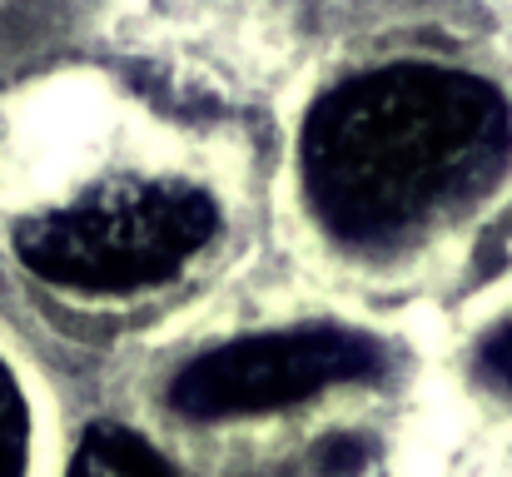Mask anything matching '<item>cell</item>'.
<instances>
[{
	"label": "cell",
	"mask_w": 512,
	"mask_h": 477,
	"mask_svg": "<svg viewBox=\"0 0 512 477\" xmlns=\"http://www.w3.org/2000/svg\"><path fill=\"white\" fill-rule=\"evenodd\" d=\"M25 448H30V418H25V398L10 378V368L0 363V477L25 473Z\"/></svg>",
	"instance_id": "obj_5"
},
{
	"label": "cell",
	"mask_w": 512,
	"mask_h": 477,
	"mask_svg": "<svg viewBox=\"0 0 512 477\" xmlns=\"http://www.w3.org/2000/svg\"><path fill=\"white\" fill-rule=\"evenodd\" d=\"M512 150V115L488 80L388 65L334 85L304 125V194L353 249H388L488 189Z\"/></svg>",
	"instance_id": "obj_1"
},
{
	"label": "cell",
	"mask_w": 512,
	"mask_h": 477,
	"mask_svg": "<svg viewBox=\"0 0 512 477\" xmlns=\"http://www.w3.org/2000/svg\"><path fill=\"white\" fill-rule=\"evenodd\" d=\"M473 368H478L483 383L512 393V318H503L493 333H483V343H478V353H473Z\"/></svg>",
	"instance_id": "obj_6"
},
{
	"label": "cell",
	"mask_w": 512,
	"mask_h": 477,
	"mask_svg": "<svg viewBox=\"0 0 512 477\" xmlns=\"http://www.w3.org/2000/svg\"><path fill=\"white\" fill-rule=\"evenodd\" d=\"M219 229V209L189 184H110L80 204L35 214L20 259L75 294H135L174 279Z\"/></svg>",
	"instance_id": "obj_2"
},
{
	"label": "cell",
	"mask_w": 512,
	"mask_h": 477,
	"mask_svg": "<svg viewBox=\"0 0 512 477\" xmlns=\"http://www.w3.org/2000/svg\"><path fill=\"white\" fill-rule=\"evenodd\" d=\"M70 477H179L165 463V453H155L140 433L130 428H115V423H100L85 433Z\"/></svg>",
	"instance_id": "obj_4"
},
{
	"label": "cell",
	"mask_w": 512,
	"mask_h": 477,
	"mask_svg": "<svg viewBox=\"0 0 512 477\" xmlns=\"http://www.w3.org/2000/svg\"><path fill=\"white\" fill-rule=\"evenodd\" d=\"M383 368V343L358 328H279L234 338L184 363L170 383V403L194 423H219L289 408L339 383H368Z\"/></svg>",
	"instance_id": "obj_3"
}]
</instances>
